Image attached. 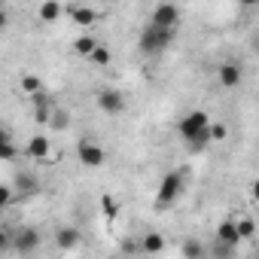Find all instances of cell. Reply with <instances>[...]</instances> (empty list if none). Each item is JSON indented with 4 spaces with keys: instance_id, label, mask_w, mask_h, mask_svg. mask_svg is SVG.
Wrapping results in <instances>:
<instances>
[{
    "instance_id": "cell-19",
    "label": "cell",
    "mask_w": 259,
    "mask_h": 259,
    "mask_svg": "<svg viewBox=\"0 0 259 259\" xmlns=\"http://www.w3.org/2000/svg\"><path fill=\"white\" fill-rule=\"evenodd\" d=\"M37 192V180L34 177H19V198H31Z\"/></svg>"
},
{
    "instance_id": "cell-10",
    "label": "cell",
    "mask_w": 259,
    "mask_h": 259,
    "mask_svg": "<svg viewBox=\"0 0 259 259\" xmlns=\"http://www.w3.org/2000/svg\"><path fill=\"white\" fill-rule=\"evenodd\" d=\"M79 241H82V235H79V229H73V226H61V229L55 232V247H58V250H73V247H79Z\"/></svg>"
},
{
    "instance_id": "cell-5",
    "label": "cell",
    "mask_w": 259,
    "mask_h": 259,
    "mask_svg": "<svg viewBox=\"0 0 259 259\" xmlns=\"http://www.w3.org/2000/svg\"><path fill=\"white\" fill-rule=\"evenodd\" d=\"M76 153H79V162H82L85 168H101L104 159H107V156H104V147L95 144V141H79Z\"/></svg>"
},
{
    "instance_id": "cell-12",
    "label": "cell",
    "mask_w": 259,
    "mask_h": 259,
    "mask_svg": "<svg viewBox=\"0 0 259 259\" xmlns=\"http://www.w3.org/2000/svg\"><path fill=\"white\" fill-rule=\"evenodd\" d=\"M25 153L31 156V159H49V138H43V135H37V138H31L28 141V147H25Z\"/></svg>"
},
{
    "instance_id": "cell-7",
    "label": "cell",
    "mask_w": 259,
    "mask_h": 259,
    "mask_svg": "<svg viewBox=\"0 0 259 259\" xmlns=\"http://www.w3.org/2000/svg\"><path fill=\"white\" fill-rule=\"evenodd\" d=\"M177 22H180V7L174 4H159L150 19V25H159V28H177Z\"/></svg>"
},
{
    "instance_id": "cell-9",
    "label": "cell",
    "mask_w": 259,
    "mask_h": 259,
    "mask_svg": "<svg viewBox=\"0 0 259 259\" xmlns=\"http://www.w3.org/2000/svg\"><path fill=\"white\" fill-rule=\"evenodd\" d=\"M217 244L226 247V250H235V247L241 244V235H238L235 220H223V223H220V229H217Z\"/></svg>"
},
{
    "instance_id": "cell-22",
    "label": "cell",
    "mask_w": 259,
    "mask_h": 259,
    "mask_svg": "<svg viewBox=\"0 0 259 259\" xmlns=\"http://www.w3.org/2000/svg\"><path fill=\"white\" fill-rule=\"evenodd\" d=\"M89 61H92V64H98V67H107V64H110V49H107V46H98V49H95V55H92Z\"/></svg>"
},
{
    "instance_id": "cell-20",
    "label": "cell",
    "mask_w": 259,
    "mask_h": 259,
    "mask_svg": "<svg viewBox=\"0 0 259 259\" xmlns=\"http://www.w3.org/2000/svg\"><path fill=\"white\" fill-rule=\"evenodd\" d=\"M180 250H183V256H186V259H201V256H204L201 244H198V241H192V238H189V241H183V247H180Z\"/></svg>"
},
{
    "instance_id": "cell-27",
    "label": "cell",
    "mask_w": 259,
    "mask_h": 259,
    "mask_svg": "<svg viewBox=\"0 0 259 259\" xmlns=\"http://www.w3.org/2000/svg\"><path fill=\"white\" fill-rule=\"evenodd\" d=\"M250 49H253V52H256V55H259V31H256V34H253V37H250Z\"/></svg>"
},
{
    "instance_id": "cell-25",
    "label": "cell",
    "mask_w": 259,
    "mask_h": 259,
    "mask_svg": "<svg viewBox=\"0 0 259 259\" xmlns=\"http://www.w3.org/2000/svg\"><path fill=\"white\" fill-rule=\"evenodd\" d=\"M16 195H13V186H0V201H4V204H10Z\"/></svg>"
},
{
    "instance_id": "cell-11",
    "label": "cell",
    "mask_w": 259,
    "mask_h": 259,
    "mask_svg": "<svg viewBox=\"0 0 259 259\" xmlns=\"http://www.w3.org/2000/svg\"><path fill=\"white\" fill-rule=\"evenodd\" d=\"M64 13L73 19V25H95V22H98V13H95L92 7H79V4H76V7H67Z\"/></svg>"
},
{
    "instance_id": "cell-2",
    "label": "cell",
    "mask_w": 259,
    "mask_h": 259,
    "mask_svg": "<svg viewBox=\"0 0 259 259\" xmlns=\"http://www.w3.org/2000/svg\"><path fill=\"white\" fill-rule=\"evenodd\" d=\"M177 128H180V135H183V141L189 144L192 138H198L201 132H207L210 128V116L204 113V110H189L180 122H177Z\"/></svg>"
},
{
    "instance_id": "cell-26",
    "label": "cell",
    "mask_w": 259,
    "mask_h": 259,
    "mask_svg": "<svg viewBox=\"0 0 259 259\" xmlns=\"http://www.w3.org/2000/svg\"><path fill=\"white\" fill-rule=\"evenodd\" d=\"M104 210H107L110 217H116V201H113V195H104Z\"/></svg>"
},
{
    "instance_id": "cell-4",
    "label": "cell",
    "mask_w": 259,
    "mask_h": 259,
    "mask_svg": "<svg viewBox=\"0 0 259 259\" xmlns=\"http://www.w3.org/2000/svg\"><path fill=\"white\" fill-rule=\"evenodd\" d=\"M13 247H16L19 253H34V250L40 247V232H37L34 226L16 229V232H13Z\"/></svg>"
},
{
    "instance_id": "cell-24",
    "label": "cell",
    "mask_w": 259,
    "mask_h": 259,
    "mask_svg": "<svg viewBox=\"0 0 259 259\" xmlns=\"http://www.w3.org/2000/svg\"><path fill=\"white\" fill-rule=\"evenodd\" d=\"M229 138V128L223 122H210V141H226Z\"/></svg>"
},
{
    "instance_id": "cell-28",
    "label": "cell",
    "mask_w": 259,
    "mask_h": 259,
    "mask_svg": "<svg viewBox=\"0 0 259 259\" xmlns=\"http://www.w3.org/2000/svg\"><path fill=\"white\" fill-rule=\"evenodd\" d=\"M250 195H253V201H259V180H253V186H250Z\"/></svg>"
},
{
    "instance_id": "cell-16",
    "label": "cell",
    "mask_w": 259,
    "mask_h": 259,
    "mask_svg": "<svg viewBox=\"0 0 259 259\" xmlns=\"http://www.w3.org/2000/svg\"><path fill=\"white\" fill-rule=\"evenodd\" d=\"M61 13H64V7H61V4H55V0H49V4H43V7H40V19H43V22H55Z\"/></svg>"
},
{
    "instance_id": "cell-21",
    "label": "cell",
    "mask_w": 259,
    "mask_h": 259,
    "mask_svg": "<svg viewBox=\"0 0 259 259\" xmlns=\"http://www.w3.org/2000/svg\"><path fill=\"white\" fill-rule=\"evenodd\" d=\"M67 122H70L67 110H55V113H52V119H49V128H55V132H64Z\"/></svg>"
},
{
    "instance_id": "cell-13",
    "label": "cell",
    "mask_w": 259,
    "mask_h": 259,
    "mask_svg": "<svg viewBox=\"0 0 259 259\" xmlns=\"http://www.w3.org/2000/svg\"><path fill=\"white\" fill-rule=\"evenodd\" d=\"M98 46H101V43H98L95 37H89V34H85V37H76V40H73V52H76V55H82V58H92Z\"/></svg>"
},
{
    "instance_id": "cell-18",
    "label": "cell",
    "mask_w": 259,
    "mask_h": 259,
    "mask_svg": "<svg viewBox=\"0 0 259 259\" xmlns=\"http://www.w3.org/2000/svg\"><path fill=\"white\" fill-rule=\"evenodd\" d=\"M22 89H25V95H31V98H34V95H40V92H43V82H40L34 73H25V76H22Z\"/></svg>"
},
{
    "instance_id": "cell-3",
    "label": "cell",
    "mask_w": 259,
    "mask_h": 259,
    "mask_svg": "<svg viewBox=\"0 0 259 259\" xmlns=\"http://www.w3.org/2000/svg\"><path fill=\"white\" fill-rule=\"evenodd\" d=\"M180 192H183V174H180V171H171V174H165L162 183H159L156 204H159V207H168V204H174V201L180 198Z\"/></svg>"
},
{
    "instance_id": "cell-8",
    "label": "cell",
    "mask_w": 259,
    "mask_h": 259,
    "mask_svg": "<svg viewBox=\"0 0 259 259\" xmlns=\"http://www.w3.org/2000/svg\"><path fill=\"white\" fill-rule=\"evenodd\" d=\"M217 79H220L223 89H235V85H241V79H244L241 64H235V61H223L220 70H217Z\"/></svg>"
},
{
    "instance_id": "cell-17",
    "label": "cell",
    "mask_w": 259,
    "mask_h": 259,
    "mask_svg": "<svg viewBox=\"0 0 259 259\" xmlns=\"http://www.w3.org/2000/svg\"><path fill=\"white\" fill-rule=\"evenodd\" d=\"M210 144H213V141H210V128H207V132H201L198 138H192V141H189V153H204Z\"/></svg>"
},
{
    "instance_id": "cell-6",
    "label": "cell",
    "mask_w": 259,
    "mask_h": 259,
    "mask_svg": "<svg viewBox=\"0 0 259 259\" xmlns=\"http://www.w3.org/2000/svg\"><path fill=\"white\" fill-rule=\"evenodd\" d=\"M98 107H101L107 116H119V113L125 110V98H122V92H116V89H101V92H98Z\"/></svg>"
},
{
    "instance_id": "cell-15",
    "label": "cell",
    "mask_w": 259,
    "mask_h": 259,
    "mask_svg": "<svg viewBox=\"0 0 259 259\" xmlns=\"http://www.w3.org/2000/svg\"><path fill=\"white\" fill-rule=\"evenodd\" d=\"M235 226H238V235H241V241H253V238H256V223H253L250 217H244V220H235Z\"/></svg>"
},
{
    "instance_id": "cell-1",
    "label": "cell",
    "mask_w": 259,
    "mask_h": 259,
    "mask_svg": "<svg viewBox=\"0 0 259 259\" xmlns=\"http://www.w3.org/2000/svg\"><path fill=\"white\" fill-rule=\"evenodd\" d=\"M171 43H174V28H159V25H147L141 31V40H138V46H141L144 55H159Z\"/></svg>"
},
{
    "instance_id": "cell-14",
    "label": "cell",
    "mask_w": 259,
    "mask_h": 259,
    "mask_svg": "<svg viewBox=\"0 0 259 259\" xmlns=\"http://www.w3.org/2000/svg\"><path fill=\"white\" fill-rule=\"evenodd\" d=\"M141 247H144L147 253H162V250H165V235H162V232H147L144 241H141Z\"/></svg>"
},
{
    "instance_id": "cell-23",
    "label": "cell",
    "mask_w": 259,
    "mask_h": 259,
    "mask_svg": "<svg viewBox=\"0 0 259 259\" xmlns=\"http://www.w3.org/2000/svg\"><path fill=\"white\" fill-rule=\"evenodd\" d=\"M0 159H4V162H13L16 159V147H13L10 135H4V144H0Z\"/></svg>"
}]
</instances>
